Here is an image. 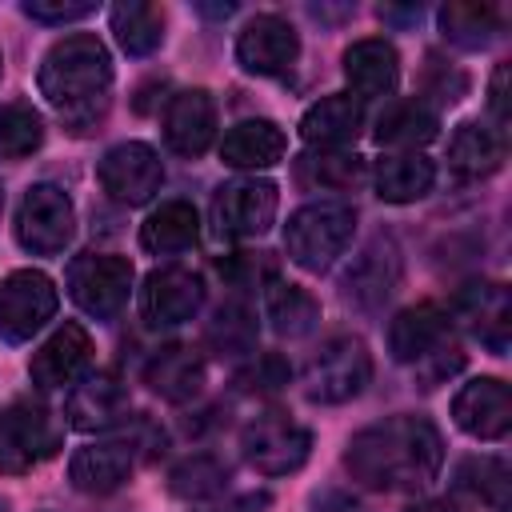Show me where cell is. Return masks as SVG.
<instances>
[{
  "mask_svg": "<svg viewBox=\"0 0 512 512\" xmlns=\"http://www.w3.org/2000/svg\"><path fill=\"white\" fill-rule=\"evenodd\" d=\"M444 464V440L424 416H388L348 440L344 468L376 492H420Z\"/></svg>",
  "mask_w": 512,
  "mask_h": 512,
  "instance_id": "cell-1",
  "label": "cell"
},
{
  "mask_svg": "<svg viewBox=\"0 0 512 512\" xmlns=\"http://www.w3.org/2000/svg\"><path fill=\"white\" fill-rule=\"evenodd\" d=\"M108 88H112V60L92 32H72L56 40L40 60V96L76 132H88L104 116Z\"/></svg>",
  "mask_w": 512,
  "mask_h": 512,
  "instance_id": "cell-2",
  "label": "cell"
},
{
  "mask_svg": "<svg viewBox=\"0 0 512 512\" xmlns=\"http://www.w3.org/2000/svg\"><path fill=\"white\" fill-rule=\"evenodd\" d=\"M352 232H356V212L344 200H312L288 216L284 248L288 260L300 264L304 272H324L348 248Z\"/></svg>",
  "mask_w": 512,
  "mask_h": 512,
  "instance_id": "cell-3",
  "label": "cell"
},
{
  "mask_svg": "<svg viewBox=\"0 0 512 512\" xmlns=\"http://www.w3.org/2000/svg\"><path fill=\"white\" fill-rule=\"evenodd\" d=\"M372 376V356L360 336H332L316 348L304 368V396L316 404H344L364 392Z\"/></svg>",
  "mask_w": 512,
  "mask_h": 512,
  "instance_id": "cell-4",
  "label": "cell"
},
{
  "mask_svg": "<svg viewBox=\"0 0 512 512\" xmlns=\"http://www.w3.org/2000/svg\"><path fill=\"white\" fill-rule=\"evenodd\" d=\"M132 292V260L116 252H80L68 264V296L80 312L112 320Z\"/></svg>",
  "mask_w": 512,
  "mask_h": 512,
  "instance_id": "cell-5",
  "label": "cell"
},
{
  "mask_svg": "<svg viewBox=\"0 0 512 512\" xmlns=\"http://www.w3.org/2000/svg\"><path fill=\"white\" fill-rule=\"evenodd\" d=\"M76 232V208L64 188L56 184H32L16 208V240L32 256H56L68 248Z\"/></svg>",
  "mask_w": 512,
  "mask_h": 512,
  "instance_id": "cell-6",
  "label": "cell"
},
{
  "mask_svg": "<svg viewBox=\"0 0 512 512\" xmlns=\"http://www.w3.org/2000/svg\"><path fill=\"white\" fill-rule=\"evenodd\" d=\"M240 452L260 476H288L308 460L312 432L304 424H296L292 416H284V412H268V416H256L244 428Z\"/></svg>",
  "mask_w": 512,
  "mask_h": 512,
  "instance_id": "cell-7",
  "label": "cell"
},
{
  "mask_svg": "<svg viewBox=\"0 0 512 512\" xmlns=\"http://www.w3.org/2000/svg\"><path fill=\"white\" fill-rule=\"evenodd\" d=\"M56 284L36 268H20L0 284V336L8 344L32 340L56 316Z\"/></svg>",
  "mask_w": 512,
  "mask_h": 512,
  "instance_id": "cell-8",
  "label": "cell"
},
{
  "mask_svg": "<svg viewBox=\"0 0 512 512\" xmlns=\"http://www.w3.org/2000/svg\"><path fill=\"white\" fill-rule=\"evenodd\" d=\"M96 176H100V188L116 204H128L132 208V204H144V200H152L160 192L164 164H160L156 148H148L140 140H124V144H116V148L104 152Z\"/></svg>",
  "mask_w": 512,
  "mask_h": 512,
  "instance_id": "cell-9",
  "label": "cell"
},
{
  "mask_svg": "<svg viewBox=\"0 0 512 512\" xmlns=\"http://www.w3.org/2000/svg\"><path fill=\"white\" fill-rule=\"evenodd\" d=\"M296 56H300V36L276 12L252 16L244 24V32L236 36V60L252 76H280L296 64Z\"/></svg>",
  "mask_w": 512,
  "mask_h": 512,
  "instance_id": "cell-10",
  "label": "cell"
},
{
  "mask_svg": "<svg viewBox=\"0 0 512 512\" xmlns=\"http://www.w3.org/2000/svg\"><path fill=\"white\" fill-rule=\"evenodd\" d=\"M200 304H204V284H200L196 272H188L180 264L148 272V280L140 288V316L152 328L184 324V320H192L200 312Z\"/></svg>",
  "mask_w": 512,
  "mask_h": 512,
  "instance_id": "cell-11",
  "label": "cell"
},
{
  "mask_svg": "<svg viewBox=\"0 0 512 512\" xmlns=\"http://www.w3.org/2000/svg\"><path fill=\"white\" fill-rule=\"evenodd\" d=\"M276 184L272 180H232L216 192V224L224 236H236V240H248V236H260L272 228L276 220Z\"/></svg>",
  "mask_w": 512,
  "mask_h": 512,
  "instance_id": "cell-12",
  "label": "cell"
},
{
  "mask_svg": "<svg viewBox=\"0 0 512 512\" xmlns=\"http://www.w3.org/2000/svg\"><path fill=\"white\" fill-rule=\"evenodd\" d=\"M92 364V336L80 324H60L28 360V376L36 388H72Z\"/></svg>",
  "mask_w": 512,
  "mask_h": 512,
  "instance_id": "cell-13",
  "label": "cell"
},
{
  "mask_svg": "<svg viewBox=\"0 0 512 512\" xmlns=\"http://www.w3.org/2000/svg\"><path fill=\"white\" fill-rule=\"evenodd\" d=\"M452 416H456V424L468 436H476V440H500L512 428V396H508V384L496 380V376L468 380L456 392V400H452Z\"/></svg>",
  "mask_w": 512,
  "mask_h": 512,
  "instance_id": "cell-14",
  "label": "cell"
},
{
  "mask_svg": "<svg viewBox=\"0 0 512 512\" xmlns=\"http://www.w3.org/2000/svg\"><path fill=\"white\" fill-rule=\"evenodd\" d=\"M128 416V388L116 372H92L68 392V424L76 432H104Z\"/></svg>",
  "mask_w": 512,
  "mask_h": 512,
  "instance_id": "cell-15",
  "label": "cell"
},
{
  "mask_svg": "<svg viewBox=\"0 0 512 512\" xmlns=\"http://www.w3.org/2000/svg\"><path fill=\"white\" fill-rule=\"evenodd\" d=\"M164 140L180 156H200L216 140V104L204 88L176 92L164 112Z\"/></svg>",
  "mask_w": 512,
  "mask_h": 512,
  "instance_id": "cell-16",
  "label": "cell"
},
{
  "mask_svg": "<svg viewBox=\"0 0 512 512\" xmlns=\"http://www.w3.org/2000/svg\"><path fill=\"white\" fill-rule=\"evenodd\" d=\"M132 464H136V448L128 440H96L68 460V480L76 492L104 496L128 480Z\"/></svg>",
  "mask_w": 512,
  "mask_h": 512,
  "instance_id": "cell-17",
  "label": "cell"
},
{
  "mask_svg": "<svg viewBox=\"0 0 512 512\" xmlns=\"http://www.w3.org/2000/svg\"><path fill=\"white\" fill-rule=\"evenodd\" d=\"M448 328H452V316H448L440 304H432V300L412 304V308L396 312V320L388 324V352H392L400 364L424 360V356H432V352L444 344Z\"/></svg>",
  "mask_w": 512,
  "mask_h": 512,
  "instance_id": "cell-18",
  "label": "cell"
},
{
  "mask_svg": "<svg viewBox=\"0 0 512 512\" xmlns=\"http://www.w3.org/2000/svg\"><path fill=\"white\" fill-rule=\"evenodd\" d=\"M344 76L356 92V100H380L400 80V56L388 40L368 36L344 48Z\"/></svg>",
  "mask_w": 512,
  "mask_h": 512,
  "instance_id": "cell-19",
  "label": "cell"
},
{
  "mask_svg": "<svg viewBox=\"0 0 512 512\" xmlns=\"http://www.w3.org/2000/svg\"><path fill=\"white\" fill-rule=\"evenodd\" d=\"M360 124H364L360 100L348 92H336V96H320L300 116V136H304V144H312L320 152H336L360 136Z\"/></svg>",
  "mask_w": 512,
  "mask_h": 512,
  "instance_id": "cell-20",
  "label": "cell"
},
{
  "mask_svg": "<svg viewBox=\"0 0 512 512\" xmlns=\"http://www.w3.org/2000/svg\"><path fill=\"white\" fill-rule=\"evenodd\" d=\"M144 384L156 396H164L172 404H184L204 388V360L188 344H168L144 364Z\"/></svg>",
  "mask_w": 512,
  "mask_h": 512,
  "instance_id": "cell-21",
  "label": "cell"
},
{
  "mask_svg": "<svg viewBox=\"0 0 512 512\" xmlns=\"http://www.w3.org/2000/svg\"><path fill=\"white\" fill-rule=\"evenodd\" d=\"M284 156V132L272 120H240L224 132L220 160L232 168H272Z\"/></svg>",
  "mask_w": 512,
  "mask_h": 512,
  "instance_id": "cell-22",
  "label": "cell"
},
{
  "mask_svg": "<svg viewBox=\"0 0 512 512\" xmlns=\"http://www.w3.org/2000/svg\"><path fill=\"white\" fill-rule=\"evenodd\" d=\"M200 236V216L188 200H164L144 224H140V244L156 256H176L188 252Z\"/></svg>",
  "mask_w": 512,
  "mask_h": 512,
  "instance_id": "cell-23",
  "label": "cell"
},
{
  "mask_svg": "<svg viewBox=\"0 0 512 512\" xmlns=\"http://www.w3.org/2000/svg\"><path fill=\"white\" fill-rule=\"evenodd\" d=\"M504 160V136L480 120H464L452 140H448V164L460 172V176H488L496 172Z\"/></svg>",
  "mask_w": 512,
  "mask_h": 512,
  "instance_id": "cell-24",
  "label": "cell"
},
{
  "mask_svg": "<svg viewBox=\"0 0 512 512\" xmlns=\"http://www.w3.org/2000/svg\"><path fill=\"white\" fill-rule=\"evenodd\" d=\"M432 180H436V168L420 152H396L376 164V192L388 204H412V200L428 196Z\"/></svg>",
  "mask_w": 512,
  "mask_h": 512,
  "instance_id": "cell-25",
  "label": "cell"
},
{
  "mask_svg": "<svg viewBox=\"0 0 512 512\" xmlns=\"http://www.w3.org/2000/svg\"><path fill=\"white\" fill-rule=\"evenodd\" d=\"M8 420H12V432H16V440H20V448L28 452L32 464L60 452L64 432H60V424H56V416H52V408L44 400L16 396L12 408H8Z\"/></svg>",
  "mask_w": 512,
  "mask_h": 512,
  "instance_id": "cell-26",
  "label": "cell"
},
{
  "mask_svg": "<svg viewBox=\"0 0 512 512\" xmlns=\"http://www.w3.org/2000/svg\"><path fill=\"white\" fill-rule=\"evenodd\" d=\"M396 280H400L396 248H392L388 240H372V244L360 252V260L348 268L344 288H348V296H356L360 304H376V300H384V296L392 292Z\"/></svg>",
  "mask_w": 512,
  "mask_h": 512,
  "instance_id": "cell-27",
  "label": "cell"
},
{
  "mask_svg": "<svg viewBox=\"0 0 512 512\" xmlns=\"http://www.w3.org/2000/svg\"><path fill=\"white\" fill-rule=\"evenodd\" d=\"M264 316L272 320V328L280 336H308L320 320V304L308 288L300 284H284V280H268L264 288Z\"/></svg>",
  "mask_w": 512,
  "mask_h": 512,
  "instance_id": "cell-28",
  "label": "cell"
},
{
  "mask_svg": "<svg viewBox=\"0 0 512 512\" xmlns=\"http://www.w3.org/2000/svg\"><path fill=\"white\" fill-rule=\"evenodd\" d=\"M436 128H440V120H436V112H432L424 100H400V104H392V108L376 120V140L388 144V148H408V152H416L420 144L436 140Z\"/></svg>",
  "mask_w": 512,
  "mask_h": 512,
  "instance_id": "cell-29",
  "label": "cell"
},
{
  "mask_svg": "<svg viewBox=\"0 0 512 512\" xmlns=\"http://www.w3.org/2000/svg\"><path fill=\"white\" fill-rule=\"evenodd\" d=\"M112 32L128 56H148L164 40V12L148 0H120L112 8Z\"/></svg>",
  "mask_w": 512,
  "mask_h": 512,
  "instance_id": "cell-30",
  "label": "cell"
},
{
  "mask_svg": "<svg viewBox=\"0 0 512 512\" xmlns=\"http://www.w3.org/2000/svg\"><path fill=\"white\" fill-rule=\"evenodd\" d=\"M440 32H444V40H452L460 48H484L500 32V12L492 4L456 0V4L440 8Z\"/></svg>",
  "mask_w": 512,
  "mask_h": 512,
  "instance_id": "cell-31",
  "label": "cell"
},
{
  "mask_svg": "<svg viewBox=\"0 0 512 512\" xmlns=\"http://www.w3.org/2000/svg\"><path fill=\"white\" fill-rule=\"evenodd\" d=\"M168 488L172 496L180 500H208V496H220L228 488V464L200 452V456H188L180 460L172 472H168Z\"/></svg>",
  "mask_w": 512,
  "mask_h": 512,
  "instance_id": "cell-32",
  "label": "cell"
},
{
  "mask_svg": "<svg viewBox=\"0 0 512 512\" xmlns=\"http://www.w3.org/2000/svg\"><path fill=\"white\" fill-rule=\"evenodd\" d=\"M44 120L32 104H4L0 108V160H24L40 148Z\"/></svg>",
  "mask_w": 512,
  "mask_h": 512,
  "instance_id": "cell-33",
  "label": "cell"
},
{
  "mask_svg": "<svg viewBox=\"0 0 512 512\" xmlns=\"http://www.w3.org/2000/svg\"><path fill=\"white\" fill-rule=\"evenodd\" d=\"M364 164L356 152H316V156H304L300 160V180L312 184V188H352L360 180Z\"/></svg>",
  "mask_w": 512,
  "mask_h": 512,
  "instance_id": "cell-34",
  "label": "cell"
},
{
  "mask_svg": "<svg viewBox=\"0 0 512 512\" xmlns=\"http://www.w3.org/2000/svg\"><path fill=\"white\" fill-rule=\"evenodd\" d=\"M456 476H460V488L484 504H504V496H508V464L496 456H472L460 464Z\"/></svg>",
  "mask_w": 512,
  "mask_h": 512,
  "instance_id": "cell-35",
  "label": "cell"
},
{
  "mask_svg": "<svg viewBox=\"0 0 512 512\" xmlns=\"http://www.w3.org/2000/svg\"><path fill=\"white\" fill-rule=\"evenodd\" d=\"M208 340L220 348V352H248L252 340H256V320L244 304H224L208 328Z\"/></svg>",
  "mask_w": 512,
  "mask_h": 512,
  "instance_id": "cell-36",
  "label": "cell"
},
{
  "mask_svg": "<svg viewBox=\"0 0 512 512\" xmlns=\"http://www.w3.org/2000/svg\"><path fill=\"white\" fill-rule=\"evenodd\" d=\"M472 320H476V336H480V340H488L492 348H504V332H508V300H504V288H500V284H484V288H476Z\"/></svg>",
  "mask_w": 512,
  "mask_h": 512,
  "instance_id": "cell-37",
  "label": "cell"
},
{
  "mask_svg": "<svg viewBox=\"0 0 512 512\" xmlns=\"http://www.w3.org/2000/svg\"><path fill=\"white\" fill-rule=\"evenodd\" d=\"M220 272L236 284V288H260L268 280H276V264L268 260V252H236L228 264H220Z\"/></svg>",
  "mask_w": 512,
  "mask_h": 512,
  "instance_id": "cell-38",
  "label": "cell"
},
{
  "mask_svg": "<svg viewBox=\"0 0 512 512\" xmlns=\"http://www.w3.org/2000/svg\"><path fill=\"white\" fill-rule=\"evenodd\" d=\"M236 384H240L244 392H260V396L280 392V388L288 384V364H284L280 356H256V360L236 376Z\"/></svg>",
  "mask_w": 512,
  "mask_h": 512,
  "instance_id": "cell-39",
  "label": "cell"
},
{
  "mask_svg": "<svg viewBox=\"0 0 512 512\" xmlns=\"http://www.w3.org/2000/svg\"><path fill=\"white\" fill-rule=\"evenodd\" d=\"M24 12L40 24H68V20H84L96 12L92 0H28Z\"/></svg>",
  "mask_w": 512,
  "mask_h": 512,
  "instance_id": "cell-40",
  "label": "cell"
},
{
  "mask_svg": "<svg viewBox=\"0 0 512 512\" xmlns=\"http://www.w3.org/2000/svg\"><path fill=\"white\" fill-rule=\"evenodd\" d=\"M32 460L28 452L20 448L16 432H12V420H8V408H0V472H28Z\"/></svg>",
  "mask_w": 512,
  "mask_h": 512,
  "instance_id": "cell-41",
  "label": "cell"
},
{
  "mask_svg": "<svg viewBox=\"0 0 512 512\" xmlns=\"http://www.w3.org/2000/svg\"><path fill=\"white\" fill-rule=\"evenodd\" d=\"M488 108H492V116L504 124L508 120V64H496V72H492V88H488Z\"/></svg>",
  "mask_w": 512,
  "mask_h": 512,
  "instance_id": "cell-42",
  "label": "cell"
},
{
  "mask_svg": "<svg viewBox=\"0 0 512 512\" xmlns=\"http://www.w3.org/2000/svg\"><path fill=\"white\" fill-rule=\"evenodd\" d=\"M268 504H272L268 492H244V496H232V500L212 504V508H204V512H268Z\"/></svg>",
  "mask_w": 512,
  "mask_h": 512,
  "instance_id": "cell-43",
  "label": "cell"
},
{
  "mask_svg": "<svg viewBox=\"0 0 512 512\" xmlns=\"http://www.w3.org/2000/svg\"><path fill=\"white\" fill-rule=\"evenodd\" d=\"M408 512H456L448 500H420V504H412Z\"/></svg>",
  "mask_w": 512,
  "mask_h": 512,
  "instance_id": "cell-44",
  "label": "cell"
},
{
  "mask_svg": "<svg viewBox=\"0 0 512 512\" xmlns=\"http://www.w3.org/2000/svg\"><path fill=\"white\" fill-rule=\"evenodd\" d=\"M204 16H232L236 12V4H196Z\"/></svg>",
  "mask_w": 512,
  "mask_h": 512,
  "instance_id": "cell-45",
  "label": "cell"
},
{
  "mask_svg": "<svg viewBox=\"0 0 512 512\" xmlns=\"http://www.w3.org/2000/svg\"><path fill=\"white\" fill-rule=\"evenodd\" d=\"M336 504H340L336 512H360V508H356V504H348V500H336Z\"/></svg>",
  "mask_w": 512,
  "mask_h": 512,
  "instance_id": "cell-46",
  "label": "cell"
},
{
  "mask_svg": "<svg viewBox=\"0 0 512 512\" xmlns=\"http://www.w3.org/2000/svg\"><path fill=\"white\" fill-rule=\"evenodd\" d=\"M0 212H4V188H0Z\"/></svg>",
  "mask_w": 512,
  "mask_h": 512,
  "instance_id": "cell-47",
  "label": "cell"
}]
</instances>
